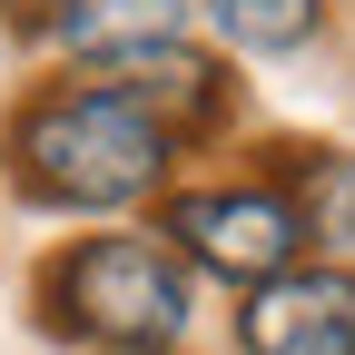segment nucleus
Returning a JSON list of instances; mask_svg holds the SVG:
<instances>
[{
  "label": "nucleus",
  "instance_id": "obj_1",
  "mask_svg": "<svg viewBox=\"0 0 355 355\" xmlns=\"http://www.w3.org/2000/svg\"><path fill=\"white\" fill-rule=\"evenodd\" d=\"M10 178L20 198L60 207V217H128L168 198V139L158 119L109 79H50L10 109Z\"/></svg>",
  "mask_w": 355,
  "mask_h": 355
},
{
  "label": "nucleus",
  "instance_id": "obj_2",
  "mask_svg": "<svg viewBox=\"0 0 355 355\" xmlns=\"http://www.w3.org/2000/svg\"><path fill=\"white\" fill-rule=\"evenodd\" d=\"M30 306L79 355L89 345H178L198 316V277L148 227H99V237H69L60 257H40Z\"/></svg>",
  "mask_w": 355,
  "mask_h": 355
},
{
  "label": "nucleus",
  "instance_id": "obj_3",
  "mask_svg": "<svg viewBox=\"0 0 355 355\" xmlns=\"http://www.w3.org/2000/svg\"><path fill=\"white\" fill-rule=\"evenodd\" d=\"M188 277H217V286H266L277 266H296V217L266 178H198V188H168L158 198V227H148Z\"/></svg>",
  "mask_w": 355,
  "mask_h": 355
},
{
  "label": "nucleus",
  "instance_id": "obj_4",
  "mask_svg": "<svg viewBox=\"0 0 355 355\" xmlns=\"http://www.w3.org/2000/svg\"><path fill=\"white\" fill-rule=\"evenodd\" d=\"M237 355H355V266L296 257L237 296Z\"/></svg>",
  "mask_w": 355,
  "mask_h": 355
},
{
  "label": "nucleus",
  "instance_id": "obj_5",
  "mask_svg": "<svg viewBox=\"0 0 355 355\" xmlns=\"http://www.w3.org/2000/svg\"><path fill=\"white\" fill-rule=\"evenodd\" d=\"M109 89H128V99L158 119L168 148H198V139H217V128L237 119V79H227L217 50H198V40H168V50L109 69Z\"/></svg>",
  "mask_w": 355,
  "mask_h": 355
},
{
  "label": "nucleus",
  "instance_id": "obj_6",
  "mask_svg": "<svg viewBox=\"0 0 355 355\" xmlns=\"http://www.w3.org/2000/svg\"><path fill=\"white\" fill-rule=\"evenodd\" d=\"M188 20H198V0H50V10H40V30H50L89 79L148 60L168 40H188Z\"/></svg>",
  "mask_w": 355,
  "mask_h": 355
},
{
  "label": "nucleus",
  "instance_id": "obj_7",
  "mask_svg": "<svg viewBox=\"0 0 355 355\" xmlns=\"http://www.w3.org/2000/svg\"><path fill=\"white\" fill-rule=\"evenodd\" d=\"M266 188L286 198L296 247H316L326 266H355V148H277Z\"/></svg>",
  "mask_w": 355,
  "mask_h": 355
},
{
  "label": "nucleus",
  "instance_id": "obj_8",
  "mask_svg": "<svg viewBox=\"0 0 355 355\" xmlns=\"http://www.w3.org/2000/svg\"><path fill=\"white\" fill-rule=\"evenodd\" d=\"M207 10V30L227 40V50H247V60H296L306 40L326 30V0H198Z\"/></svg>",
  "mask_w": 355,
  "mask_h": 355
},
{
  "label": "nucleus",
  "instance_id": "obj_9",
  "mask_svg": "<svg viewBox=\"0 0 355 355\" xmlns=\"http://www.w3.org/2000/svg\"><path fill=\"white\" fill-rule=\"evenodd\" d=\"M89 355H178V345H89Z\"/></svg>",
  "mask_w": 355,
  "mask_h": 355
}]
</instances>
